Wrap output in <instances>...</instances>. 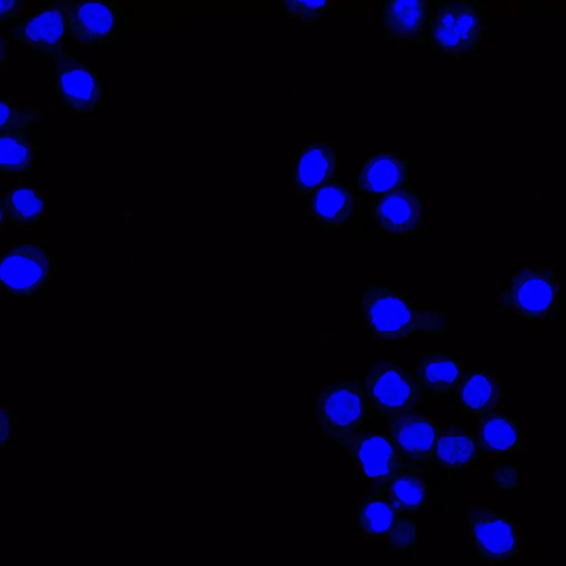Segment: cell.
Masks as SVG:
<instances>
[{
  "label": "cell",
  "mask_w": 566,
  "mask_h": 566,
  "mask_svg": "<svg viewBox=\"0 0 566 566\" xmlns=\"http://www.w3.org/2000/svg\"><path fill=\"white\" fill-rule=\"evenodd\" d=\"M438 432L437 422L417 411L390 419L387 430L400 459L416 468L433 462Z\"/></svg>",
  "instance_id": "obj_12"
},
{
  "label": "cell",
  "mask_w": 566,
  "mask_h": 566,
  "mask_svg": "<svg viewBox=\"0 0 566 566\" xmlns=\"http://www.w3.org/2000/svg\"><path fill=\"white\" fill-rule=\"evenodd\" d=\"M424 0H389L382 6V25L396 40H416L422 36L427 22Z\"/></svg>",
  "instance_id": "obj_21"
},
{
  "label": "cell",
  "mask_w": 566,
  "mask_h": 566,
  "mask_svg": "<svg viewBox=\"0 0 566 566\" xmlns=\"http://www.w3.org/2000/svg\"><path fill=\"white\" fill-rule=\"evenodd\" d=\"M360 314L365 327L380 343H398L447 329L443 313L415 307L388 284H369L361 292Z\"/></svg>",
  "instance_id": "obj_1"
},
{
  "label": "cell",
  "mask_w": 566,
  "mask_h": 566,
  "mask_svg": "<svg viewBox=\"0 0 566 566\" xmlns=\"http://www.w3.org/2000/svg\"><path fill=\"white\" fill-rule=\"evenodd\" d=\"M459 394L463 410L471 416H490L503 407V385L490 374L467 376L460 384Z\"/></svg>",
  "instance_id": "obj_20"
},
{
  "label": "cell",
  "mask_w": 566,
  "mask_h": 566,
  "mask_svg": "<svg viewBox=\"0 0 566 566\" xmlns=\"http://www.w3.org/2000/svg\"><path fill=\"white\" fill-rule=\"evenodd\" d=\"M479 454L475 437L462 427H439L433 462L447 470H458Z\"/></svg>",
  "instance_id": "obj_23"
},
{
  "label": "cell",
  "mask_w": 566,
  "mask_h": 566,
  "mask_svg": "<svg viewBox=\"0 0 566 566\" xmlns=\"http://www.w3.org/2000/svg\"><path fill=\"white\" fill-rule=\"evenodd\" d=\"M418 539V528L410 515L401 514L387 536L388 546L398 553H405L415 547Z\"/></svg>",
  "instance_id": "obj_27"
},
{
  "label": "cell",
  "mask_w": 566,
  "mask_h": 566,
  "mask_svg": "<svg viewBox=\"0 0 566 566\" xmlns=\"http://www.w3.org/2000/svg\"><path fill=\"white\" fill-rule=\"evenodd\" d=\"M39 149V145L27 136L0 137V169L3 175L28 171Z\"/></svg>",
  "instance_id": "obj_25"
},
{
  "label": "cell",
  "mask_w": 566,
  "mask_h": 566,
  "mask_svg": "<svg viewBox=\"0 0 566 566\" xmlns=\"http://www.w3.org/2000/svg\"><path fill=\"white\" fill-rule=\"evenodd\" d=\"M312 218L325 227H343L355 213L352 189L340 181H329L316 189L310 198Z\"/></svg>",
  "instance_id": "obj_16"
},
{
  "label": "cell",
  "mask_w": 566,
  "mask_h": 566,
  "mask_svg": "<svg viewBox=\"0 0 566 566\" xmlns=\"http://www.w3.org/2000/svg\"><path fill=\"white\" fill-rule=\"evenodd\" d=\"M562 284L553 268L523 266L497 295L501 306L530 325L554 322Z\"/></svg>",
  "instance_id": "obj_2"
},
{
  "label": "cell",
  "mask_w": 566,
  "mask_h": 566,
  "mask_svg": "<svg viewBox=\"0 0 566 566\" xmlns=\"http://www.w3.org/2000/svg\"><path fill=\"white\" fill-rule=\"evenodd\" d=\"M335 444L349 455L365 478L377 484L416 468L400 459L387 433L359 430Z\"/></svg>",
  "instance_id": "obj_10"
},
{
  "label": "cell",
  "mask_w": 566,
  "mask_h": 566,
  "mask_svg": "<svg viewBox=\"0 0 566 566\" xmlns=\"http://www.w3.org/2000/svg\"><path fill=\"white\" fill-rule=\"evenodd\" d=\"M42 111L22 108L4 96L1 97L0 137L27 136L29 128L35 124L42 123Z\"/></svg>",
  "instance_id": "obj_26"
},
{
  "label": "cell",
  "mask_w": 566,
  "mask_h": 566,
  "mask_svg": "<svg viewBox=\"0 0 566 566\" xmlns=\"http://www.w3.org/2000/svg\"><path fill=\"white\" fill-rule=\"evenodd\" d=\"M12 39L33 53L51 60L57 57L65 50L67 40L59 1L32 8L24 19L15 22Z\"/></svg>",
  "instance_id": "obj_11"
},
{
  "label": "cell",
  "mask_w": 566,
  "mask_h": 566,
  "mask_svg": "<svg viewBox=\"0 0 566 566\" xmlns=\"http://www.w3.org/2000/svg\"><path fill=\"white\" fill-rule=\"evenodd\" d=\"M44 198L32 185H13L1 199V227L15 224L19 228L34 227L43 216Z\"/></svg>",
  "instance_id": "obj_22"
},
{
  "label": "cell",
  "mask_w": 566,
  "mask_h": 566,
  "mask_svg": "<svg viewBox=\"0 0 566 566\" xmlns=\"http://www.w3.org/2000/svg\"><path fill=\"white\" fill-rule=\"evenodd\" d=\"M469 542L478 557L490 564L513 559L518 552V533L512 521L490 509L468 511Z\"/></svg>",
  "instance_id": "obj_9"
},
{
  "label": "cell",
  "mask_w": 566,
  "mask_h": 566,
  "mask_svg": "<svg viewBox=\"0 0 566 566\" xmlns=\"http://www.w3.org/2000/svg\"><path fill=\"white\" fill-rule=\"evenodd\" d=\"M319 432L333 443L356 433L369 418L361 381L346 379L322 386L313 397Z\"/></svg>",
  "instance_id": "obj_4"
},
{
  "label": "cell",
  "mask_w": 566,
  "mask_h": 566,
  "mask_svg": "<svg viewBox=\"0 0 566 566\" xmlns=\"http://www.w3.org/2000/svg\"><path fill=\"white\" fill-rule=\"evenodd\" d=\"M51 277L50 255L40 243H18L1 256V285L9 295L30 297L41 291Z\"/></svg>",
  "instance_id": "obj_8"
},
{
  "label": "cell",
  "mask_w": 566,
  "mask_h": 566,
  "mask_svg": "<svg viewBox=\"0 0 566 566\" xmlns=\"http://www.w3.org/2000/svg\"><path fill=\"white\" fill-rule=\"evenodd\" d=\"M377 229L396 237H409L423 226V205L420 196L403 187L378 197L373 206Z\"/></svg>",
  "instance_id": "obj_13"
},
{
  "label": "cell",
  "mask_w": 566,
  "mask_h": 566,
  "mask_svg": "<svg viewBox=\"0 0 566 566\" xmlns=\"http://www.w3.org/2000/svg\"><path fill=\"white\" fill-rule=\"evenodd\" d=\"M27 8V1L1 0L0 23L3 25L8 21H20V17L23 14Z\"/></svg>",
  "instance_id": "obj_29"
},
{
  "label": "cell",
  "mask_w": 566,
  "mask_h": 566,
  "mask_svg": "<svg viewBox=\"0 0 566 566\" xmlns=\"http://www.w3.org/2000/svg\"><path fill=\"white\" fill-rule=\"evenodd\" d=\"M66 39L80 46L105 48L118 35V1H59Z\"/></svg>",
  "instance_id": "obj_7"
},
{
  "label": "cell",
  "mask_w": 566,
  "mask_h": 566,
  "mask_svg": "<svg viewBox=\"0 0 566 566\" xmlns=\"http://www.w3.org/2000/svg\"><path fill=\"white\" fill-rule=\"evenodd\" d=\"M51 80L60 105L74 114L93 113L105 102V80L71 49L52 60Z\"/></svg>",
  "instance_id": "obj_5"
},
{
  "label": "cell",
  "mask_w": 566,
  "mask_h": 566,
  "mask_svg": "<svg viewBox=\"0 0 566 566\" xmlns=\"http://www.w3.org/2000/svg\"><path fill=\"white\" fill-rule=\"evenodd\" d=\"M360 381L369 418L390 420L417 411L422 401L423 391L413 375L394 360L373 361Z\"/></svg>",
  "instance_id": "obj_3"
},
{
  "label": "cell",
  "mask_w": 566,
  "mask_h": 566,
  "mask_svg": "<svg viewBox=\"0 0 566 566\" xmlns=\"http://www.w3.org/2000/svg\"><path fill=\"white\" fill-rule=\"evenodd\" d=\"M412 375L423 392L447 394L459 384L461 364L453 354L434 352L418 359Z\"/></svg>",
  "instance_id": "obj_18"
},
{
  "label": "cell",
  "mask_w": 566,
  "mask_h": 566,
  "mask_svg": "<svg viewBox=\"0 0 566 566\" xmlns=\"http://www.w3.org/2000/svg\"><path fill=\"white\" fill-rule=\"evenodd\" d=\"M337 169L334 146L315 143L301 151L294 172L295 192L306 195L332 181Z\"/></svg>",
  "instance_id": "obj_15"
},
{
  "label": "cell",
  "mask_w": 566,
  "mask_h": 566,
  "mask_svg": "<svg viewBox=\"0 0 566 566\" xmlns=\"http://www.w3.org/2000/svg\"><path fill=\"white\" fill-rule=\"evenodd\" d=\"M408 181V161L391 151L367 157L357 175V188L365 195L381 197L403 188Z\"/></svg>",
  "instance_id": "obj_14"
},
{
  "label": "cell",
  "mask_w": 566,
  "mask_h": 566,
  "mask_svg": "<svg viewBox=\"0 0 566 566\" xmlns=\"http://www.w3.org/2000/svg\"><path fill=\"white\" fill-rule=\"evenodd\" d=\"M514 467H502L494 471V481H496L503 489H512L516 485V480L509 479V476L516 475Z\"/></svg>",
  "instance_id": "obj_30"
},
{
  "label": "cell",
  "mask_w": 566,
  "mask_h": 566,
  "mask_svg": "<svg viewBox=\"0 0 566 566\" xmlns=\"http://www.w3.org/2000/svg\"><path fill=\"white\" fill-rule=\"evenodd\" d=\"M283 4L289 15L305 24L323 18L329 6L326 0H293Z\"/></svg>",
  "instance_id": "obj_28"
},
{
  "label": "cell",
  "mask_w": 566,
  "mask_h": 566,
  "mask_svg": "<svg viewBox=\"0 0 566 566\" xmlns=\"http://www.w3.org/2000/svg\"><path fill=\"white\" fill-rule=\"evenodd\" d=\"M401 515L379 492L364 496L357 507V524L367 539L387 538Z\"/></svg>",
  "instance_id": "obj_24"
},
{
  "label": "cell",
  "mask_w": 566,
  "mask_h": 566,
  "mask_svg": "<svg viewBox=\"0 0 566 566\" xmlns=\"http://www.w3.org/2000/svg\"><path fill=\"white\" fill-rule=\"evenodd\" d=\"M479 453L502 457L521 449V427L516 419L503 412L485 416L475 430Z\"/></svg>",
  "instance_id": "obj_17"
},
{
  "label": "cell",
  "mask_w": 566,
  "mask_h": 566,
  "mask_svg": "<svg viewBox=\"0 0 566 566\" xmlns=\"http://www.w3.org/2000/svg\"><path fill=\"white\" fill-rule=\"evenodd\" d=\"M377 492L398 512L410 516L422 511L428 500V484L420 468L409 469L377 484Z\"/></svg>",
  "instance_id": "obj_19"
},
{
  "label": "cell",
  "mask_w": 566,
  "mask_h": 566,
  "mask_svg": "<svg viewBox=\"0 0 566 566\" xmlns=\"http://www.w3.org/2000/svg\"><path fill=\"white\" fill-rule=\"evenodd\" d=\"M484 31L479 10L474 4L464 1L440 4L430 22L432 45L441 53L452 56L475 50Z\"/></svg>",
  "instance_id": "obj_6"
}]
</instances>
